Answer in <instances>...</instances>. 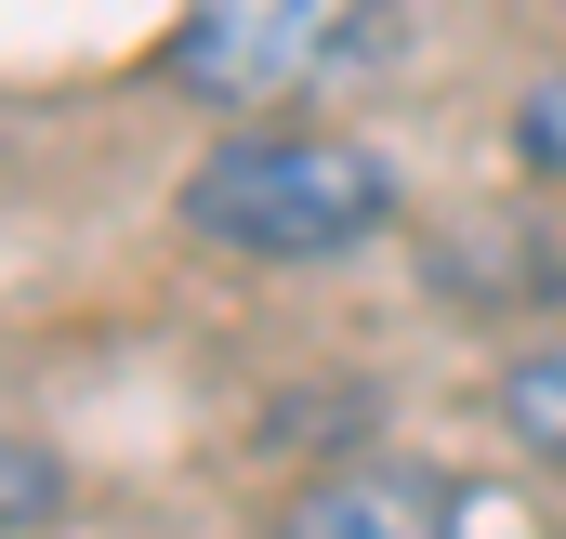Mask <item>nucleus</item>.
<instances>
[{
    "label": "nucleus",
    "mask_w": 566,
    "mask_h": 539,
    "mask_svg": "<svg viewBox=\"0 0 566 539\" xmlns=\"http://www.w3.org/2000/svg\"><path fill=\"white\" fill-rule=\"evenodd\" d=\"M185 224L251 264H329L396 224V158L343 133H224L185 171Z\"/></svg>",
    "instance_id": "nucleus-1"
},
{
    "label": "nucleus",
    "mask_w": 566,
    "mask_h": 539,
    "mask_svg": "<svg viewBox=\"0 0 566 539\" xmlns=\"http://www.w3.org/2000/svg\"><path fill=\"white\" fill-rule=\"evenodd\" d=\"M382 53H396V0H185L158 80L224 119H277L329 80H369Z\"/></svg>",
    "instance_id": "nucleus-2"
},
{
    "label": "nucleus",
    "mask_w": 566,
    "mask_h": 539,
    "mask_svg": "<svg viewBox=\"0 0 566 539\" xmlns=\"http://www.w3.org/2000/svg\"><path fill=\"white\" fill-rule=\"evenodd\" d=\"M277 539H461V487L409 461H343L277 514Z\"/></svg>",
    "instance_id": "nucleus-3"
},
{
    "label": "nucleus",
    "mask_w": 566,
    "mask_h": 539,
    "mask_svg": "<svg viewBox=\"0 0 566 539\" xmlns=\"http://www.w3.org/2000/svg\"><path fill=\"white\" fill-rule=\"evenodd\" d=\"M501 434H514L527 461H554V474H566V342H541V356L501 369Z\"/></svg>",
    "instance_id": "nucleus-4"
},
{
    "label": "nucleus",
    "mask_w": 566,
    "mask_h": 539,
    "mask_svg": "<svg viewBox=\"0 0 566 539\" xmlns=\"http://www.w3.org/2000/svg\"><path fill=\"white\" fill-rule=\"evenodd\" d=\"M53 514H66V461L0 434V527H53Z\"/></svg>",
    "instance_id": "nucleus-5"
},
{
    "label": "nucleus",
    "mask_w": 566,
    "mask_h": 539,
    "mask_svg": "<svg viewBox=\"0 0 566 539\" xmlns=\"http://www.w3.org/2000/svg\"><path fill=\"white\" fill-rule=\"evenodd\" d=\"M514 158H527V171H554V184H566V66L541 80V93H527V106H514Z\"/></svg>",
    "instance_id": "nucleus-6"
}]
</instances>
